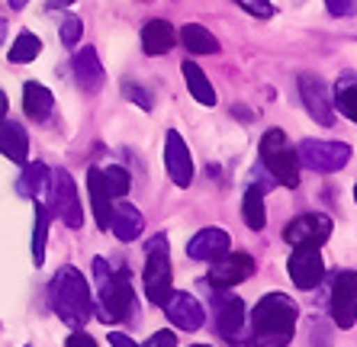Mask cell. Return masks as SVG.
Masks as SVG:
<instances>
[{"label":"cell","instance_id":"obj_1","mask_svg":"<svg viewBox=\"0 0 357 347\" xmlns=\"http://www.w3.org/2000/svg\"><path fill=\"white\" fill-rule=\"evenodd\" d=\"M299 306L287 293H267L251 312V347H287L296 334Z\"/></svg>","mask_w":357,"mask_h":347},{"label":"cell","instance_id":"obj_2","mask_svg":"<svg viewBox=\"0 0 357 347\" xmlns=\"http://www.w3.org/2000/svg\"><path fill=\"white\" fill-rule=\"evenodd\" d=\"M93 280H97V315L107 325H119L126 322L135 309V289H132V277L126 267L109 264L107 257L93 261Z\"/></svg>","mask_w":357,"mask_h":347},{"label":"cell","instance_id":"obj_3","mask_svg":"<svg viewBox=\"0 0 357 347\" xmlns=\"http://www.w3.org/2000/svg\"><path fill=\"white\" fill-rule=\"evenodd\" d=\"M49 302H52V312L59 315L68 328H84L87 318L93 315L91 286H87V280H84V273L71 264L59 267V273L52 277Z\"/></svg>","mask_w":357,"mask_h":347},{"label":"cell","instance_id":"obj_4","mask_svg":"<svg viewBox=\"0 0 357 347\" xmlns=\"http://www.w3.org/2000/svg\"><path fill=\"white\" fill-rule=\"evenodd\" d=\"M258 151H261V164L274 177V183L296 190L299 187V157H296V148L290 145V139H287V132H283V129H267V132L261 135Z\"/></svg>","mask_w":357,"mask_h":347},{"label":"cell","instance_id":"obj_5","mask_svg":"<svg viewBox=\"0 0 357 347\" xmlns=\"http://www.w3.org/2000/svg\"><path fill=\"white\" fill-rule=\"evenodd\" d=\"M145 296H149L151 306H161L171 293V283H174V270H171V241H167L165 231H158L155 238H149L145 245Z\"/></svg>","mask_w":357,"mask_h":347},{"label":"cell","instance_id":"obj_6","mask_svg":"<svg viewBox=\"0 0 357 347\" xmlns=\"http://www.w3.org/2000/svg\"><path fill=\"white\" fill-rule=\"evenodd\" d=\"M49 215H59L68 229H84V209H81V196H77V183L75 177L59 167V171L49 174Z\"/></svg>","mask_w":357,"mask_h":347},{"label":"cell","instance_id":"obj_7","mask_svg":"<svg viewBox=\"0 0 357 347\" xmlns=\"http://www.w3.org/2000/svg\"><path fill=\"white\" fill-rule=\"evenodd\" d=\"M299 167H309L316 174H335L351 161V148L344 141H328V139H306L296 148Z\"/></svg>","mask_w":357,"mask_h":347},{"label":"cell","instance_id":"obj_8","mask_svg":"<svg viewBox=\"0 0 357 347\" xmlns=\"http://www.w3.org/2000/svg\"><path fill=\"white\" fill-rule=\"evenodd\" d=\"M255 270H258V264H255V257H251L248 251H232L229 248L225 254H219L216 261H209L206 283L213 289H229V286H238V283L251 280Z\"/></svg>","mask_w":357,"mask_h":347},{"label":"cell","instance_id":"obj_9","mask_svg":"<svg viewBox=\"0 0 357 347\" xmlns=\"http://www.w3.org/2000/svg\"><path fill=\"white\" fill-rule=\"evenodd\" d=\"M332 318L341 331L357 325V270H338L332 283Z\"/></svg>","mask_w":357,"mask_h":347},{"label":"cell","instance_id":"obj_10","mask_svg":"<svg viewBox=\"0 0 357 347\" xmlns=\"http://www.w3.org/2000/svg\"><path fill=\"white\" fill-rule=\"evenodd\" d=\"M332 229H335V222L325 213H303L287 222L283 241L293 245V248H299V245H316V248H322L325 241L332 238Z\"/></svg>","mask_w":357,"mask_h":347},{"label":"cell","instance_id":"obj_11","mask_svg":"<svg viewBox=\"0 0 357 347\" xmlns=\"http://www.w3.org/2000/svg\"><path fill=\"white\" fill-rule=\"evenodd\" d=\"M161 309H165L167 322L181 331H199L206 325V309L199 306V299L190 296L187 289H171Z\"/></svg>","mask_w":357,"mask_h":347},{"label":"cell","instance_id":"obj_12","mask_svg":"<svg viewBox=\"0 0 357 347\" xmlns=\"http://www.w3.org/2000/svg\"><path fill=\"white\" fill-rule=\"evenodd\" d=\"M290 280L296 283V289H316L325 277V261H322V248L316 245H299L290 254Z\"/></svg>","mask_w":357,"mask_h":347},{"label":"cell","instance_id":"obj_13","mask_svg":"<svg viewBox=\"0 0 357 347\" xmlns=\"http://www.w3.org/2000/svg\"><path fill=\"white\" fill-rule=\"evenodd\" d=\"M299 97L306 113L316 119L319 125H335V107H332V91L328 84L316 75H299Z\"/></svg>","mask_w":357,"mask_h":347},{"label":"cell","instance_id":"obj_14","mask_svg":"<svg viewBox=\"0 0 357 347\" xmlns=\"http://www.w3.org/2000/svg\"><path fill=\"white\" fill-rule=\"evenodd\" d=\"M165 167H167V177L174 180V187L187 190L193 183V157H190V148H187V139L177 129H167L165 135Z\"/></svg>","mask_w":357,"mask_h":347},{"label":"cell","instance_id":"obj_15","mask_svg":"<svg viewBox=\"0 0 357 347\" xmlns=\"http://www.w3.org/2000/svg\"><path fill=\"white\" fill-rule=\"evenodd\" d=\"M216 328L219 338L229 347H251V341L245 338V302L235 296L222 299V306L216 312Z\"/></svg>","mask_w":357,"mask_h":347},{"label":"cell","instance_id":"obj_16","mask_svg":"<svg viewBox=\"0 0 357 347\" xmlns=\"http://www.w3.org/2000/svg\"><path fill=\"white\" fill-rule=\"evenodd\" d=\"M71 71H75V81L77 87H81L84 93H100V87H103V81H107V71H103V61H100L97 49H91V45H84L81 52L75 55V61H71Z\"/></svg>","mask_w":357,"mask_h":347},{"label":"cell","instance_id":"obj_17","mask_svg":"<svg viewBox=\"0 0 357 347\" xmlns=\"http://www.w3.org/2000/svg\"><path fill=\"white\" fill-rule=\"evenodd\" d=\"M232 248V238H229V231L225 229H216V225H209V229H199L190 241H187V254L193 261H216L219 254Z\"/></svg>","mask_w":357,"mask_h":347},{"label":"cell","instance_id":"obj_18","mask_svg":"<svg viewBox=\"0 0 357 347\" xmlns=\"http://www.w3.org/2000/svg\"><path fill=\"white\" fill-rule=\"evenodd\" d=\"M142 229H145V219H142V213L132 206V203H113L109 206V222H107V231H113L119 241H135L142 235Z\"/></svg>","mask_w":357,"mask_h":347},{"label":"cell","instance_id":"obj_19","mask_svg":"<svg viewBox=\"0 0 357 347\" xmlns=\"http://www.w3.org/2000/svg\"><path fill=\"white\" fill-rule=\"evenodd\" d=\"M177 42V29L167 20H149L142 26V49L145 55H167Z\"/></svg>","mask_w":357,"mask_h":347},{"label":"cell","instance_id":"obj_20","mask_svg":"<svg viewBox=\"0 0 357 347\" xmlns=\"http://www.w3.org/2000/svg\"><path fill=\"white\" fill-rule=\"evenodd\" d=\"M0 155H7L17 164L29 161V135H26V129L20 123L0 119Z\"/></svg>","mask_w":357,"mask_h":347},{"label":"cell","instance_id":"obj_21","mask_svg":"<svg viewBox=\"0 0 357 347\" xmlns=\"http://www.w3.org/2000/svg\"><path fill=\"white\" fill-rule=\"evenodd\" d=\"M55 109V97H52L49 87H42L36 81L23 84V113L33 119V123H45Z\"/></svg>","mask_w":357,"mask_h":347},{"label":"cell","instance_id":"obj_22","mask_svg":"<svg viewBox=\"0 0 357 347\" xmlns=\"http://www.w3.org/2000/svg\"><path fill=\"white\" fill-rule=\"evenodd\" d=\"M87 190H91V206H93V222H97V229L107 231V222H109V193H107V183H103V174H100V167H91L87 171Z\"/></svg>","mask_w":357,"mask_h":347},{"label":"cell","instance_id":"obj_23","mask_svg":"<svg viewBox=\"0 0 357 347\" xmlns=\"http://www.w3.org/2000/svg\"><path fill=\"white\" fill-rule=\"evenodd\" d=\"M181 75H183L187 91H190V97L197 100V103H203V107H216V91H213V81L206 77V71H203V68L193 65V61H183Z\"/></svg>","mask_w":357,"mask_h":347},{"label":"cell","instance_id":"obj_24","mask_svg":"<svg viewBox=\"0 0 357 347\" xmlns=\"http://www.w3.org/2000/svg\"><path fill=\"white\" fill-rule=\"evenodd\" d=\"M241 219L251 231H264L267 225V209H264V190L258 183H248V190L241 196Z\"/></svg>","mask_w":357,"mask_h":347},{"label":"cell","instance_id":"obj_25","mask_svg":"<svg viewBox=\"0 0 357 347\" xmlns=\"http://www.w3.org/2000/svg\"><path fill=\"white\" fill-rule=\"evenodd\" d=\"M181 42H183V49L190 52V55H216L219 52V39L209 33L203 23H187L183 26Z\"/></svg>","mask_w":357,"mask_h":347},{"label":"cell","instance_id":"obj_26","mask_svg":"<svg viewBox=\"0 0 357 347\" xmlns=\"http://www.w3.org/2000/svg\"><path fill=\"white\" fill-rule=\"evenodd\" d=\"M49 209L45 203L33 199V267L45 264V241H49Z\"/></svg>","mask_w":357,"mask_h":347},{"label":"cell","instance_id":"obj_27","mask_svg":"<svg viewBox=\"0 0 357 347\" xmlns=\"http://www.w3.org/2000/svg\"><path fill=\"white\" fill-rule=\"evenodd\" d=\"M49 167L42 164V161H26L23 164V174H20V193L23 196H29V199H42V193H45V187H49Z\"/></svg>","mask_w":357,"mask_h":347},{"label":"cell","instance_id":"obj_28","mask_svg":"<svg viewBox=\"0 0 357 347\" xmlns=\"http://www.w3.org/2000/svg\"><path fill=\"white\" fill-rule=\"evenodd\" d=\"M332 107L341 116H348L351 123H357V75H341L335 84V97Z\"/></svg>","mask_w":357,"mask_h":347},{"label":"cell","instance_id":"obj_29","mask_svg":"<svg viewBox=\"0 0 357 347\" xmlns=\"http://www.w3.org/2000/svg\"><path fill=\"white\" fill-rule=\"evenodd\" d=\"M39 52H42V39L26 29V33H20L17 42L10 45V61H13V65H26V61L39 58Z\"/></svg>","mask_w":357,"mask_h":347},{"label":"cell","instance_id":"obj_30","mask_svg":"<svg viewBox=\"0 0 357 347\" xmlns=\"http://www.w3.org/2000/svg\"><path fill=\"white\" fill-rule=\"evenodd\" d=\"M103 174V183H107V193L113 199H123L126 193H129V187H132V177H129V171L119 164H109L107 171H100Z\"/></svg>","mask_w":357,"mask_h":347},{"label":"cell","instance_id":"obj_31","mask_svg":"<svg viewBox=\"0 0 357 347\" xmlns=\"http://www.w3.org/2000/svg\"><path fill=\"white\" fill-rule=\"evenodd\" d=\"M59 29H61V42H65L68 49H75L77 42H81V33H84V20L81 17H61V23H59Z\"/></svg>","mask_w":357,"mask_h":347},{"label":"cell","instance_id":"obj_32","mask_svg":"<svg viewBox=\"0 0 357 347\" xmlns=\"http://www.w3.org/2000/svg\"><path fill=\"white\" fill-rule=\"evenodd\" d=\"M123 93H126V100L129 103H135V107H142V109H151L155 107V97H151L142 84H132V81H126L123 84Z\"/></svg>","mask_w":357,"mask_h":347},{"label":"cell","instance_id":"obj_33","mask_svg":"<svg viewBox=\"0 0 357 347\" xmlns=\"http://www.w3.org/2000/svg\"><path fill=\"white\" fill-rule=\"evenodd\" d=\"M241 10H248L251 17H258V20H271L277 13V7L271 3V0H235Z\"/></svg>","mask_w":357,"mask_h":347},{"label":"cell","instance_id":"obj_34","mask_svg":"<svg viewBox=\"0 0 357 347\" xmlns=\"http://www.w3.org/2000/svg\"><path fill=\"white\" fill-rule=\"evenodd\" d=\"M325 7L335 20H351L357 17V0H325Z\"/></svg>","mask_w":357,"mask_h":347},{"label":"cell","instance_id":"obj_35","mask_svg":"<svg viewBox=\"0 0 357 347\" xmlns=\"http://www.w3.org/2000/svg\"><path fill=\"white\" fill-rule=\"evenodd\" d=\"M139 347H177V334L174 331H155V334Z\"/></svg>","mask_w":357,"mask_h":347},{"label":"cell","instance_id":"obj_36","mask_svg":"<svg viewBox=\"0 0 357 347\" xmlns=\"http://www.w3.org/2000/svg\"><path fill=\"white\" fill-rule=\"evenodd\" d=\"M65 347H97V341H93V338H91V334H87V331L75 328V334H68Z\"/></svg>","mask_w":357,"mask_h":347},{"label":"cell","instance_id":"obj_37","mask_svg":"<svg viewBox=\"0 0 357 347\" xmlns=\"http://www.w3.org/2000/svg\"><path fill=\"white\" fill-rule=\"evenodd\" d=\"M109 347H139V344L123 331H109Z\"/></svg>","mask_w":357,"mask_h":347},{"label":"cell","instance_id":"obj_38","mask_svg":"<svg viewBox=\"0 0 357 347\" xmlns=\"http://www.w3.org/2000/svg\"><path fill=\"white\" fill-rule=\"evenodd\" d=\"M0 119H7V93L0 91Z\"/></svg>","mask_w":357,"mask_h":347},{"label":"cell","instance_id":"obj_39","mask_svg":"<svg viewBox=\"0 0 357 347\" xmlns=\"http://www.w3.org/2000/svg\"><path fill=\"white\" fill-rule=\"evenodd\" d=\"M75 0H49V7H71Z\"/></svg>","mask_w":357,"mask_h":347},{"label":"cell","instance_id":"obj_40","mask_svg":"<svg viewBox=\"0 0 357 347\" xmlns=\"http://www.w3.org/2000/svg\"><path fill=\"white\" fill-rule=\"evenodd\" d=\"M29 0H10V10H23Z\"/></svg>","mask_w":357,"mask_h":347},{"label":"cell","instance_id":"obj_41","mask_svg":"<svg viewBox=\"0 0 357 347\" xmlns=\"http://www.w3.org/2000/svg\"><path fill=\"white\" fill-rule=\"evenodd\" d=\"M354 203H357V183H354Z\"/></svg>","mask_w":357,"mask_h":347},{"label":"cell","instance_id":"obj_42","mask_svg":"<svg viewBox=\"0 0 357 347\" xmlns=\"http://www.w3.org/2000/svg\"><path fill=\"white\" fill-rule=\"evenodd\" d=\"M193 347H209V344H193Z\"/></svg>","mask_w":357,"mask_h":347}]
</instances>
